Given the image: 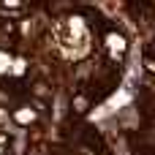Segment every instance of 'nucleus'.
Returning a JSON list of instances; mask_svg holds the SVG:
<instances>
[{
  "label": "nucleus",
  "instance_id": "f257e3e1",
  "mask_svg": "<svg viewBox=\"0 0 155 155\" xmlns=\"http://www.w3.org/2000/svg\"><path fill=\"white\" fill-rule=\"evenodd\" d=\"M57 46L71 60H79V57L87 54V49H90V33L82 25V19H65L57 27Z\"/></svg>",
  "mask_w": 155,
  "mask_h": 155
}]
</instances>
